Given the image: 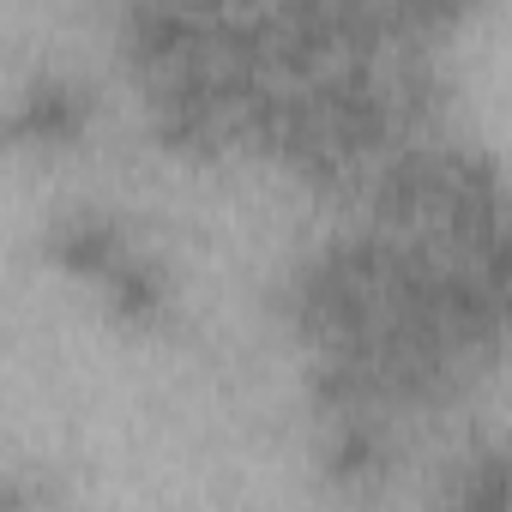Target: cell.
<instances>
[{"instance_id":"6da1fadb","label":"cell","mask_w":512,"mask_h":512,"mask_svg":"<svg viewBox=\"0 0 512 512\" xmlns=\"http://www.w3.org/2000/svg\"><path fill=\"white\" fill-rule=\"evenodd\" d=\"M79 121H85V103H79V91H67V85H37L31 103L19 109V127H25V133H73Z\"/></svg>"}]
</instances>
